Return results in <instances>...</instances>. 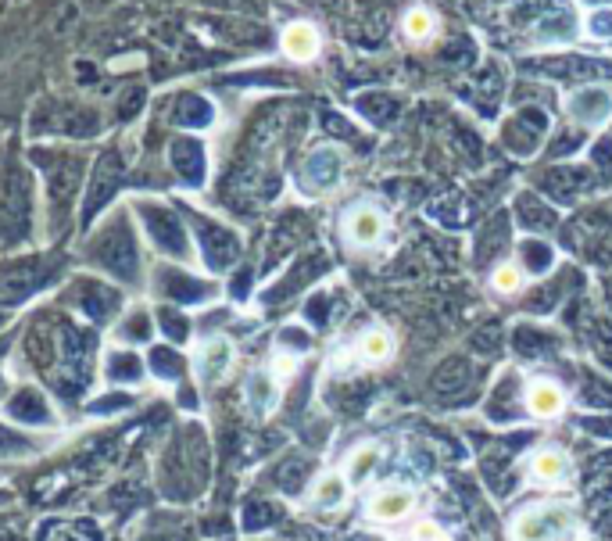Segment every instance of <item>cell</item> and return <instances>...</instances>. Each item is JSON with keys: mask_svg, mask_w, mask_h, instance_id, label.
<instances>
[{"mask_svg": "<svg viewBox=\"0 0 612 541\" xmlns=\"http://www.w3.org/2000/svg\"><path fill=\"white\" fill-rule=\"evenodd\" d=\"M43 280L40 266L36 262H26V266H15L8 269V273L0 276V298L4 301H18V298H26L29 291H36Z\"/></svg>", "mask_w": 612, "mask_h": 541, "instance_id": "52a82bcc", "label": "cell"}, {"mask_svg": "<svg viewBox=\"0 0 612 541\" xmlns=\"http://www.w3.org/2000/svg\"><path fill=\"white\" fill-rule=\"evenodd\" d=\"M247 398L255 405V413H269L272 405H276V384H272V377L255 373V377L247 380Z\"/></svg>", "mask_w": 612, "mask_h": 541, "instance_id": "2e32d148", "label": "cell"}, {"mask_svg": "<svg viewBox=\"0 0 612 541\" xmlns=\"http://www.w3.org/2000/svg\"><path fill=\"white\" fill-rule=\"evenodd\" d=\"M430 33H434V15H430V11H423V8L408 11V15H405V36H408V40H426Z\"/></svg>", "mask_w": 612, "mask_h": 541, "instance_id": "e0dca14e", "label": "cell"}, {"mask_svg": "<svg viewBox=\"0 0 612 541\" xmlns=\"http://www.w3.org/2000/svg\"><path fill=\"white\" fill-rule=\"evenodd\" d=\"M412 509H416V491L401 488V484H383L366 502L369 520H376V524H398Z\"/></svg>", "mask_w": 612, "mask_h": 541, "instance_id": "277c9868", "label": "cell"}, {"mask_svg": "<svg viewBox=\"0 0 612 541\" xmlns=\"http://www.w3.org/2000/svg\"><path fill=\"white\" fill-rule=\"evenodd\" d=\"M573 531V513L566 506H534L512 520V541H562Z\"/></svg>", "mask_w": 612, "mask_h": 541, "instance_id": "6da1fadb", "label": "cell"}, {"mask_svg": "<svg viewBox=\"0 0 612 541\" xmlns=\"http://www.w3.org/2000/svg\"><path fill=\"white\" fill-rule=\"evenodd\" d=\"M387 237V215L373 205H355L344 215V244L355 251H373Z\"/></svg>", "mask_w": 612, "mask_h": 541, "instance_id": "3957f363", "label": "cell"}, {"mask_svg": "<svg viewBox=\"0 0 612 541\" xmlns=\"http://www.w3.org/2000/svg\"><path fill=\"white\" fill-rule=\"evenodd\" d=\"M233 362V352L226 341H208L201 348V377L204 384H219L222 377H226V370H230Z\"/></svg>", "mask_w": 612, "mask_h": 541, "instance_id": "9c48e42d", "label": "cell"}, {"mask_svg": "<svg viewBox=\"0 0 612 541\" xmlns=\"http://www.w3.org/2000/svg\"><path fill=\"white\" fill-rule=\"evenodd\" d=\"M530 473H534V481L541 484H559L566 473H570V459L562 448H541L534 459H530Z\"/></svg>", "mask_w": 612, "mask_h": 541, "instance_id": "ba28073f", "label": "cell"}, {"mask_svg": "<svg viewBox=\"0 0 612 541\" xmlns=\"http://www.w3.org/2000/svg\"><path fill=\"white\" fill-rule=\"evenodd\" d=\"M283 47H287L290 58H298V61H308L315 51H319V36H315L312 26H290L287 36H283Z\"/></svg>", "mask_w": 612, "mask_h": 541, "instance_id": "7c38bea8", "label": "cell"}, {"mask_svg": "<svg viewBox=\"0 0 612 541\" xmlns=\"http://www.w3.org/2000/svg\"><path fill=\"white\" fill-rule=\"evenodd\" d=\"M115 183H119V165H115V158H104L101 169H97L94 190H90V201H86V215H94L104 205V194H111Z\"/></svg>", "mask_w": 612, "mask_h": 541, "instance_id": "4fadbf2b", "label": "cell"}, {"mask_svg": "<svg viewBox=\"0 0 612 541\" xmlns=\"http://www.w3.org/2000/svg\"><path fill=\"white\" fill-rule=\"evenodd\" d=\"M312 502L323 509H340L348 502V481H344V477H323V481L315 484Z\"/></svg>", "mask_w": 612, "mask_h": 541, "instance_id": "5bb4252c", "label": "cell"}, {"mask_svg": "<svg viewBox=\"0 0 612 541\" xmlns=\"http://www.w3.org/2000/svg\"><path fill=\"white\" fill-rule=\"evenodd\" d=\"M527 409H530V416H537V420H555V416L566 413V391L548 377L534 380V384L527 387Z\"/></svg>", "mask_w": 612, "mask_h": 541, "instance_id": "5b68a950", "label": "cell"}, {"mask_svg": "<svg viewBox=\"0 0 612 541\" xmlns=\"http://www.w3.org/2000/svg\"><path fill=\"white\" fill-rule=\"evenodd\" d=\"M18 448H26V441L8 434V430L0 427V456H8V452H18Z\"/></svg>", "mask_w": 612, "mask_h": 541, "instance_id": "ffe728a7", "label": "cell"}, {"mask_svg": "<svg viewBox=\"0 0 612 541\" xmlns=\"http://www.w3.org/2000/svg\"><path fill=\"white\" fill-rule=\"evenodd\" d=\"M491 284H494V291H502V294H516V291H519V284H523V276H519V269L512 266V262H505V266H498V269H494Z\"/></svg>", "mask_w": 612, "mask_h": 541, "instance_id": "ac0fdd59", "label": "cell"}, {"mask_svg": "<svg viewBox=\"0 0 612 541\" xmlns=\"http://www.w3.org/2000/svg\"><path fill=\"white\" fill-rule=\"evenodd\" d=\"M8 413H11V420H18V423H51V405L43 402L36 391H18V395L11 398Z\"/></svg>", "mask_w": 612, "mask_h": 541, "instance_id": "30bf717a", "label": "cell"}, {"mask_svg": "<svg viewBox=\"0 0 612 541\" xmlns=\"http://www.w3.org/2000/svg\"><path fill=\"white\" fill-rule=\"evenodd\" d=\"M376 448L373 445H362V448H355V452H351L348 456V466H344V481L351 484V488H355V484H362L369 477V473H373V466H376Z\"/></svg>", "mask_w": 612, "mask_h": 541, "instance_id": "9a60e30c", "label": "cell"}, {"mask_svg": "<svg viewBox=\"0 0 612 541\" xmlns=\"http://www.w3.org/2000/svg\"><path fill=\"white\" fill-rule=\"evenodd\" d=\"M29 176L22 169H11L0 180V230L8 241L26 237L29 230Z\"/></svg>", "mask_w": 612, "mask_h": 541, "instance_id": "7a4b0ae2", "label": "cell"}, {"mask_svg": "<svg viewBox=\"0 0 612 541\" xmlns=\"http://www.w3.org/2000/svg\"><path fill=\"white\" fill-rule=\"evenodd\" d=\"M43 162H47V190H51L54 208L65 212L68 198L76 194V183H79L76 162H68L65 155H51V158H43Z\"/></svg>", "mask_w": 612, "mask_h": 541, "instance_id": "8992f818", "label": "cell"}, {"mask_svg": "<svg viewBox=\"0 0 612 541\" xmlns=\"http://www.w3.org/2000/svg\"><path fill=\"white\" fill-rule=\"evenodd\" d=\"M111 366H119V370H111V373H115V377H129V373H133V370H129V366H133V362H129V359H115V362H111Z\"/></svg>", "mask_w": 612, "mask_h": 541, "instance_id": "44dd1931", "label": "cell"}, {"mask_svg": "<svg viewBox=\"0 0 612 541\" xmlns=\"http://www.w3.org/2000/svg\"><path fill=\"white\" fill-rule=\"evenodd\" d=\"M412 541H451V534L444 531L437 520H419V524L412 527Z\"/></svg>", "mask_w": 612, "mask_h": 541, "instance_id": "d6986e66", "label": "cell"}, {"mask_svg": "<svg viewBox=\"0 0 612 541\" xmlns=\"http://www.w3.org/2000/svg\"><path fill=\"white\" fill-rule=\"evenodd\" d=\"M394 355V337L387 330H366V334L358 337V359L366 362V366H380Z\"/></svg>", "mask_w": 612, "mask_h": 541, "instance_id": "8fae6325", "label": "cell"}]
</instances>
